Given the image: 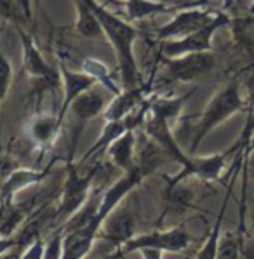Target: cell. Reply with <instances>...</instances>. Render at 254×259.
<instances>
[{
  "instance_id": "obj_19",
  "label": "cell",
  "mask_w": 254,
  "mask_h": 259,
  "mask_svg": "<svg viewBox=\"0 0 254 259\" xmlns=\"http://www.w3.org/2000/svg\"><path fill=\"white\" fill-rule=\"evenodd\" d=\"M75 6V33L78 37L94 38L103 35V28L99 25L98 18L94 16L93 9L84 2V0H73Z\"/></svg>"
},
{
  "instance_id": "obj_23",
  "label": "cell",
  "mask_w": 254,
  "mask_h": 259,
  "mask_svg": "<svg viewBox=\"0 0 254 259\" xmlns=\"http://www.w3.org/2000/svg\"><path fill=\"white\" fill-rule=\"evenodd\" d=\"M252 134H254V99H252L251 106H249L247 120H245V125H244V129H242L239 139H237L235 145H233L232 148L228 150L230 155L235 153V151L239 153V155H237V158H235V164H233V169L230 170V174H235L237 172V167H239V164L242 162V153H244L245 148H247V145H249V141H251Z\"/></svg>"
},
{
  "instance_id": "obj_16",
  "label": "cell",
  "mask_w": 254,
  "mask_h": 259,
  "mask_svg": "<svg viewBox=\"0 0 254 259\" xmlns=\"http://www.w3.org/2000/svg\"><path fill=\"white\" fill-rule=\"evenodd\" d=\"M49 167L44 169H26V167H18L9 176L4 186L0 188V205H9L14 202V197L19 191L30 188L33 185H38L40 181L47 178Z\"/></svg>"
},
{
  "instance_id": "obj_26",
  "label": "cell",
  "mask_w": 254,
  "mask_h": 259,
  "mask_svg": "<svg viewBox=\"0 0 254 259\" xmlns=\"http://www.w3.org/2000/svg\"><path fill=\"white\" fill-rule=\"evenodd\" d=\"M11 83H13V66H11L9 59L6 58V54L0 51V108L7 99Z\"/></svg>"
},
{
  "instance_id": "obj_4",
  "label": "cell",
  "mask_w": 254,
  "mask_h": 259,
  "mask_svg": "<svg viewBox=\"0 0 254 259\" xmlns=\"http://www.w3.org/2000/svg\"><path fill=\"white\" fill-rule=\"evenodd\" d=\"M230 21H232V16L225 13V11H218L216 16L205 26L198 28V30L192 31V33L185 35L181 38L160 42L158 58H180V56L186 54L211 53L214 47V35L221 28L230 26Z\"/></svg>"
},
{
  "instance_id": "obj_11",
  "label": "cell",
  "mask_w": 254,
  "mask_h": 259,
  "mask_svg": "<svg viewBox=\"0 0 254 259\" xmlns=\"http://www.w3.org/2000/svg\"><path fill=\"white\" fill-rule=\"evenodd\" d=\"M106 99L103 93L96 87L89 89L87 93L80 94L70 106V113L73 117V134H71V155H73L75 145H77V139L80 136V133L84 131V127L89 123L91 120L98 117V115H103V111L106 108Z\"/></svg>"
},
{
  "instance_id": "obj_33",
  "label": "cell",
  "mask_w": 254,
  "mask_h": 259,
  "mask_svg": "<svg viewBox=\"0 0 254 259\" xmlns=\"http://www.w3.org/2000/svg\"><path fill=\"white\" fill-rule=\"evenodd\" d=\"M108 2H110V4H113V2H120V4H122V2H125V0H106L105 6H106V4H108Z\"/></svg>"
},
{
  "instance_id": "obj_34",
  "label": "cell",
  "mask_w": 254,
  "mask_h": 259,
  "mask_svg": "<svg viewBox=\"0 0 254 259\" xmlns=\"http://www.w3.org/2000/svg\"><path fill=\"white\" fill-rule=\"evenodd\" d=\"M251 13H254V0H251Z\"/></svg>"
},
{
  "instance_id": "obj_10",
  "label": "cell",
  "mask_w": 254,
  "mask_h": 259,
  "mask_svg": "<svg viewBox=\"0 0 254 259\" xmlns=\"http://www.w3.org/2000/svg\"><path fill=\"white\" fill-rule=\"evenodd\" d=\"M216 13L218 11L211 9V7H186V9L176 11L165 25L155 28L153 37L158 42L181 38L198 28L205 26L216 16Z\"/></svg>"
},
{
  "instance_id": "obj_5",
  "label": "cell",
  "mask_w": 254,
  "mask_h": 259,
  "mask_svg": "<svg viewBox=\"0 0 254 259\" xmlns=\"http://www.w3.org/2000/svg\"><path fill=\"white\" fill-rule=\"evenodd\" d=\"M96 170L93 169L87 174H80L77 169V165H73L71 158L68 160V176L65 179V185L61 190V200L54 212V221L53 223H66L73 216L77 210H80L82 207L91 197V190H93L94 176Z\"/></svg>"
},
{
  "instance_id": "obj_21",
  "label": "cell",
  "mask_w": 254,
  "mask_h": 259,
  "mask_svg": "<svg viewBox=\"0 0 254 259\" xmlns=\"http://www.w3.org/2000/svg\"><path fill=\"white\" fill-rule=\"evenodd\" d=\"M82 71H86L87 75H91V77L94 78L98 83H103V85L106 87V89H110L115 94L120 93V87L115 85L113 80H112V75H110V70L108 66L105 65V63L101 61V59H96V58H86L84 61H82Z\"/></svg>"
},
{
  "instance_id": "obj_13",
  "label": "cell",
  "mask_w": 254,
  "mask_h": 259,
  "mask_svg": "<svg viewBox=\"0 0 254 259\" xmlns=\"http://www.w3.org/2000/svg\"><path fill=\"white\" fill-rule=\"evenodd\" d=\"M59 75H61L63 99H61V106H59V111H58V117L61 122H65L71 103L80 94H84L89 89L96 87L98 82L94 80L91 75H87L86 71L70 70V68H66L65 65H59Z\"/></svg>"
},
{
  "instance_id": "obj_24",
  "label": "cell",
  "mask_w": 254,
  "mask_h": 259,
  "mask_svg": "<svg viewBox=\"0 0 254 259\" xmlns=\"http://www.w3.org/2000/svg\"><path fill=\"white\" fill-rule=\"evenodd\" d=\"M0 18L14 25V28H25L31 25L18 0H0Z\"/></svg>"
},
{
  "instance_id": "obj_17",
  "label": "cell",
  "mask_w": 254,
  "mask_h": 259,
  "mask_svg": "<svg viewBox=\"0 0 254 259\" xmlns=\"http://www.w3.org/2000/svg\"><path fill=\"white\" fill-rule=\"evenodd\" d=\"M136 148H138V136L136 129H129L127 133L117 138L105 153H108L110 160L115 167L122 169L124 172L136 167Z\"/></svg>"
},
{
  "instance_id": "obj_8",
  "label": "cell",
  "mask_w": 254,
  "mask_h": 259,
  "mask_svg": "<svg viewBox=\"0 0 254 259\" xmlns=\"http://www.w3.org/2000/svg\"><path fill=\"white\" fill-rule=\"evenodd\" d=\"M16 33L19 37V44H21V66L28 77L35 78V80L42 82L44 87H54L56 83L61 85V75H59V68L56 70L46 56L42 54L40 47L37 46L35 38L31 33L25 28H16Z\"/></svg>"
},
{
  "instance_id": "obj_32",
  "label": "cell",
  "mask_w": 254,
  "mask_h": 259,
  "mask_svg": "<svg viewBox=\"0 0 254 259\" xmlns=\"http://www.w3.org/2000/svg\"><path fill=\"white\" fill-rule=\"evenodd\" d=\"M249 151H254V134H252L251 141H249V145H247V148H245L244 153H249Z\"/></svg>"
},
{
  "instance_id": "obj_28",
  "label": "cell",
  "mask_w": 254,
  "mask_h": 259,
  "mask_svg": "<svg viewBox=\"0 0 254 259\" xmlns=\"http://www.w3.org/2000/svg\"><path fill=\"white\" fill-rule=\"evenodd\" d=\"M19 165V162L16 160L13 155H7V153H0V188L4 186V183L9 179L11 174L14 172Z\"/></svg>"
},
{
  "instance_id": "obj_2",
  "label": "cell",
  "mask_w": 254,
  "mask_h": 259,
  "mask_svg": "<svg viewBox=\"0 0 254 259\" xmlns=\"http://www.w3.org/2000/svg\"><path fill=\"white\" fill-rule=\"evenodd\" d=\"M84 2L93 9L103 28V35L112 46L115 58H117L118 71H120L122 89L140 85V68H138V59L134 54V46L140 37V31L131 25V21L112 13L99 0H84Z\"/></svg>"
},
{
  "instance_id": "obj_18",
  "label": "cell",
  "mask_w": 254,
  "mask_h": 259,
  "mask_svg": "<svg viewBox=\"0 0 254 259\" xmlns=\"http://www.w3.org/2000/svg\"><path fill=\"white\" fill-rule=\"evenodd\" d=\"M122 7L125 11L127 21L131 23L146 21V19L160 14H174L178 11L176 7L169 6L164 0H125L122 2Z\"/></svg>"
},
{
  "instance_id": "obj_1",
  "label": "cell",
  "mask_w": 254,
  "mask_h": 259,
  "mask_svg": "<svg viewBox=\"0 0 254 259\" xmlns=\"http://www.w3.org/2000/svg\"><path fill=\"white\" fill-rule=\"evenodd\" d=\"M146 178L140 165L134 169L127 170L122 174L117 181L110 186L105 193L101 195L98 204L96 216L89 225L82 226L78 230L65 233V240H63V257L61 259H86L87 254L91 252L94 242H96L99 230H101L105 219L113 212V209L131 193L138 185Z\"/></svg>"
},
{
  "instance_id": "obj_27",
  "label": "cell",
  "mask_w": 254,
  "mask_h": 259,
  "mask_svg": "<svg viewBox=\"0 0 254 259\" xmlns=\"http://www.w3.org/2000/svg\"><path fill=\"white\" fill-rule=\"evenodd\" d=\"M63 240H65V232L63 226L54 230V233L46 242L44 249V259H61L63 257Z\"/></svg>"
},
{
  "instance_id": "obj_25",
  "label": "cell",
  "mask_w": 254,
  "mask_h": 259,
  "mask_svg": "<svg viewBox=\"0 0 254 259\" xmlns=\"http://www.w3.org/2000/svg\"><path fill=\"white\" fill-rule=\"evenodd\" d=\"M242 237L233 232H226L221 235L218 244L216 259H242Z\"/></svg>"
},
{
  "instance_id": "obj_22",
  "label": "cell",
  "mask_w": 254,
  "mask_h": 259,
  "mask_svg": "<svg viewBox=\"0 0 254 259\" xmlns=\"http://www.w3.org/2000/svg\"><path fill=\"white\" fill-rule=\"evenodd\" d=\"M251 14L252 16H245V18H232L230 28L239 46L254 51V13Z\"/></svg>"
},
{
  "instance_id": "obj_38",
  "label": "cell",
  "mask_w": 254,
  "mask_h": 259,
  "mask_svg": "<svg viewBox=\"0 0 254 259\" xmlns=\"http://www.w3.org/2000/svg\"><path fill=\"white\" fill-rule=\"evenodd\" d=\"M242 259H245V256H242Z\"/></svg>"
},
{
  "instance_id": "obj_7",
  "label": "cell",
  "mask_w": 254,
  "mask_h": 259,
  "mask_svg": "<svg viewBox=\"0 0 254 259\" xmlns=\"http://www.w3.org/2000/svg\"><path fill=\"white\" fill-rule=\"evenodd\" d=\"M190 245V235L183 228H171V230H153L148 233L134 235L133 238L125 242L120 247L124 256H129L133 252H141L145 249L160 250L162 254H178L188 249Z\"/></svg>"
},
{
  "instance_id": "obj_3",
  "label": "cell",
  "mask_w": 254,
  "mask_h": 259,
  "mask_svg": "<svg viewBox=\"0 0 254 259\" xmlns=\"http://www.w3.org/2000/svg\"><path fill=\"white\" fill-rule=\"evenodd\" d=\"M245 106H247V99L244 98V93H242L240 80H237V78L235 80H230L209 99L205 108L197 117V123L192 127L186 153L195 155L198 146L202 145V141L214 129H218L221 123H225L232 117H235L237 113H240Z\"/></svg>"
},
{
  "instance_id": "obj_15",
  "label": "cell",
  "mask_w": 254,
  "mask_h": 259,
  "mask_svg": "<svg viewBox=\"0 0 254 259\" xmlns=\"http://www.w3.org/2000/svg\"><path fill=\"white\" fill-rule=\"evenodd\" d=\"M63 122L58 113H33L26 122V136L38 150H46L59 136Z\"/></svg>"
},
{
  "instance_id": "obj_14",
  "label": "cell",
  "mask_w": 254,
  "mask_h": 259,
  "mask_svg": "<svg viewBox=\"0 0 254 259\" xmlns=\"http://www.w3.org/2000/svg\"><path fill=\"white\" fill-rule=\"evenodd\" d=\"M148 87L145 83L134 87H127L122 89L118 94L113 96L112 101L106 105L103 117L105 122H115V120H124L125 117H129L133 111H136L143 103L146 101V94H148Z\"/></svg>"
},
{
  "instance_id": "obj_12",
  "label": "cell",
  "mask_w": 254,
  "mask_h": 259,
  "mask_svg": "<svg viewBox=\"0 0 254 259\" xmlns=\"http://www.w3.org/2000/svg\"><path fill=\"white\" fill-rule=\"evenodd\" d=\"M136 235V216H134L131 207H120L118 204L113 209V212L105 219L98 238L112 242L117 247H122L129 238Z\"/></svg>"
},
{
  "instance_id": "obj_20",
  "label": "cell",
  "mask_w": 254,
  "mask_h": 259,
  "mask_svg": "<svg viewBox=\"0 0 254 259\" xmlns=\"http://www.w3.org/2000/svg\"><path fill=\"white\" fill-rule=\"evenodd\" d=\"M232 186H233V183L230 185V191H232ZM230 191H228V195L225 197V202H223V205H221L220 214H218L216 221H214L211 232L207 233V238H205V242L202 244L200 249H198V252H197L195 259H216L218 244H220V238H221V226H223L225 210H226V202H228Z\"/></svg>"
},
{
  "instance_id": "obj_9",
  "label": "cell",
  "mask_w": 254,
  "mask_h": 259,
  "mask_svg": "<svg viewBox=\"0 0 254 259\" xmlns=\"http://www.w3.org/2000/svg\"><path fill=\"white\" fill-rule=\"evenodd\" d=\"M169 82H195L204 75L211 73L216 66V56L211 53L186 54L180 58H158Z\"/></svg>"
},
{
  "instance_id": "obj_29",
  "label": "cell",
  "mask_w": 254,
  "mask_h": 259,
  "mask_svg": "<svg viewBox=\"0 0 254 259\" xmlns=\"http://www.w3.org/2000/svg\"><path fill=\"white\" fill-rule=\"evenodd\" d=\"M44 249H46V242L40 238L35 244H31L18 259H44Z\"/></svg>"
},
{
  "instance_id": "obj_36",
  "label": "cell",
  "mask_w": 254,
  "mask_h": 259,
  "mask_svg": "<svg viewBox=\"0 0 254 259\" xmlns=\"http://www.w3.org/2000/svg\"><path fill=\"white\" fill-rule=\"evenodd\" d=\"M35 2H37V6H40V0H35Z\"/></svg>"
},
{
  "instance_id": "obj_6",
  "label": "cell",
  "mask_w": 254,
  "mask_h": 259,
  "mask_svg": "<svg viewBox=\"0 0 254 259\" xmlns=\"http://www.w3.org/2000/svg\"><path fill=\"white\" fill-rule=\"evenodd\" d=\"M230 157V151H221V153L213 155H188V160L183 165H180V172L167 178V193L174 191L183 181L190 178H197L200 181H220L226 169V160Z\"/></svg>"
},
{
  "instance_id": "obj_30",
  "label": "cell",
  "mask_w": 254,
  "mask_h": 259,
  "mask_svg": "<svg viewBox=\"0 0 254 259\" xmlns=\"http://www.w3.org/2000/svg\"><path fill=\"white\" fill-rule=\"evenodd\" d=\"M19 6L23 7L26 18L30 19V23H33V0H18Z\"/></svg>"
},
{
  "instance_id": "obj_35",
  "label": "cell",
  "mask_w": 254,
  "mask_h": 259,
  "mask_svg": "<svg viewBox=\"0 0 254 259\" xmlns=\"http://www.w3.org/2000/svg\"><path fill=\"white\" fill-rule=\"evenodd\" d=\"M211 2H226V0H211Z\"/></svg>"
},
{
  "instance_id": "obj_37",
  "label": "cell",
  "mask_w": 254,
  "mask_h": 259,
  "mask_svg": "<svg viewBox=\"0 0 254 259\" xmlns=\"http://www.w3.org/2000/svg\"><path fill=\"white\" fill-rule=\"evenodd\" d=\"M252 225H254V210H252Z\"/></svg>"
},
{
  "instance_id": "obj_31",
  "label": "cell",
  "mask_w": 254,
  "mask_h": 259,
  "mask_svg": "<svg viewBox=\"0 0 254 259\" xmlns=\"http://www.w3.org/2000/svg\"><path fill=\"white\" fill-rule=\"evenodd\" d=\"M124 257L125 256H124V252H122V249H120V247H117L112 254H108V256H105L103 259H124Z\"/></svg>"
}]
</instances>
